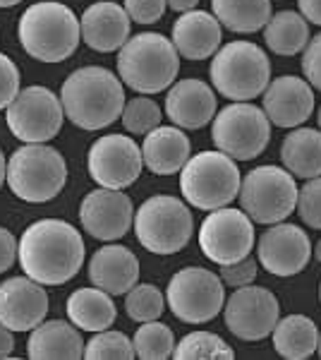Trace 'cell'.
Returning <instances> with one entry per match:
<instances>
[{
  "instance_id": "cell-1",
  "label": "cell",
  "mask_w": 321,
  "mask_h": 360,
  "mask_svg": "<svg viewBox=\"0 0 321 360\" xmlns=\"http://www.w3.org/2000/svg\"><path fill=\"white\" fill-rule=\"evenodd\" d=\"M84 255V238L72 224L60 219L32 224L17 243V257L25 274L44 286H63L77 276Z\"/></svg>"
},
{
  "instance_id": "cell-2",
  "label": "cell",
  "mask_w": 321,
  "mask_h": 360,
  "mask_svg": "<svg viewBox=\"0 0 321 360\" xmlns=\"http://www.w3.org/2000/svg\"><path fill=\"white\" fill-rule=\"evenodd\" d=\"M60 103L70 123L94 132L113 125L127 101L118 75L106 68L86 65L74 70L63 82Z\"/></svg>"
},
{
  "instance_id": "cell-3",
  "label": "cell",
  "mask_w": 321,
  "mask_h": 360,
  "mask_svg": "<svg viewBox=\"0 0 321 360\" xmlns=\"http://www.w3.org/2000/svg\"><path fill=\"white\" fill-rule=\"evenodd\" d=\"M20 44L41 63H63L77 51L81 41L79 20L65 3H34L20 17Z\"/></svg>"
},
{
  "instance_id": "cell-4",
  "label": "cell",
  "mask_w": 321,
  "mask_h": 360,
  "mask_svg": "<svg viewBox=\"0 0 321 360\" xmlns=\"http://www.w3.org/2000/svg\"><path fill=\"white\" fill-rule=\"evenodd\" d=\"M178 72L180 53L163 34H137L118 53V77L137 94H159L175 82Z\"/></svg>"
},
{
  "instance_id": "cell-5",
  "label": "cell",
  "mask_w": 321,
  "mask_h": 360,
  "mask_svg": "<svg viewBox=\"0 0 321 360\" xmlns=\"http://www.w3.org/2000/svg\"><path fill=\"white\" fill-rule=\"evenodd\" d=\"M209 75L221 96L230 101H252L264 94L271 82V63L256 44L232 41L216 51Z\"/></svg>"
},
{
  "instance_id": "cell-6",
  "label": "cell",
  "mask_w": 321,
  "mask_h": 360,
  "mask_svg": "<svg viewBox=\"0 0 321 360\" xmlns=\"http://www.w3.org/2000/svg\"><path fill=\"white\" fill-rule=\"evenodd\" d=\"M240 168L223 152H202L190 156L180 171V193L202 212L228 207L240 195Z\"/></svg>"
},
{
  "instance_id": "cell-7",
  "label": "cell",
  "mask_w": 321,
  "mask_h": 360,
  "mask_svg": "<svg viewBox=\"0 0 321 360\" xmlns=\"http://www.w3.org/2000/svg\"><path fill=\"white\" fill-rule=\"evenodd\" d=\"M5 180L20 200L32 205L51 202L67 183L65 156L48 144H25L10 156Z\"/></svg>"
},
{
  "instance_id": "cell-8",
  "label": "cell",
  "mask_w": 321,
  "mask_h": 360,
  "mask_svg": "<svg viewBox=\"0 0 321 360\" xmlns=\"http://www.w3.org/2000/svg\"><path fill=\"white\" fill-rule=\"evenodd\" d=\"M134 236L144 250L154 255H175L190 243L195 221L183 200L156 195L134 212Z\"/></svg>"
},
{
  "instance_id": "cell-9",
  "label": "cell",
  "mask_w": 321,
  "mask_h": 360,
  "mask_svg": "<svg viewBox=\"0 0 321 360\" xmlns=\"http://www.w3.org/2000/svg\"><path fill=\"white\" fill-rule=\"evenodd\" d=\"M295 176L281 166H256L240 183V207L254 224H281L297 207Z\"/></svg>"
},
{
  "instance_id": "cell-10",
  "label": "cell",
  "mask_w": 321,
  "mask_h": 360,
  "mask_svg": "<svg viewBox=\"0 0 321 360\" xmlns=\"http://www.w3.org/2000/svg\"><path fill=\"white\" fill-rule=\"evenodd\" d=\"M211 139L218 152L228 154L230 159L252 161L266 149L271 139V123L254 103L232 101L214 115Z\"/></svg>"
},
{
  "instance_id": "cell-11",
  "label": "cell",
  "mask_w": 321,
  "mask_h": 360,
  "mask_svg": "<svg viewBox=\"0 0 321 360\" xmlns=\"http://www.w3.org/2000/svg\"><path fill=\"white\" fill-rule=\"evenodd\" d=\"M171 312L185 324H204L218 317L225 305V288L218 274L202 266H185L173 274L166 291Z\"/></svg>"
},
{
  "instance_id": "cell-12",
  "label": "cell",
  "mask_w": 321,
  "mask_h": 360,
  "mask_svg": "<svg viewBox=\"0 0 321 360\" xmlns=\"http://www.w3.org/2000/svg\"><path fill=\"white\" fill-rule=\"evenodd\" d=\"M63 118L65 111L60 96L39 84L20 89L15 101L5 108L10 132L25 144H46L53 139L60 132Z\"/></svg>"
},
{
  "instance_id": "cell-13",
  "label": "cell",
  "mask_w": 321,
  "mask_h": 360,
  "mask_svg": "<svg viewBox=\"0 0 321 360\" xmlns=\"http://www.w3.org/2000/svg\"><path fill=\"white\" fill-rule=\"evenodd\" d=\"M199 248L216 264L237 262L254 248V221L242 209H214L199 229Z\"/></svg>"
},
{
  "instance_id": "cell-14",
  "label": "cell",
  "mask_w": 321,
  "mask_h": 360,
  "mask_svg": "<svg viewBox=\"0 0 321 360\" xmlns=\"http://www.w3.org/2000/svg\"><path fill=\"white\" fill-rule=\"evenodd\" d=\"M89 176L98 188L125 190L139 178L144 168L142 149L132 137L122 135H103L98 137L89 149Z\"/></svg>"
},
{
  "instance_id": "cell-15",
  "label": "cell",
  "mask_w": 321,
  "mask_h": 360,
  "mask_svg": "<svg viewBox=\"0 0 321 360\" xmlns=\"http://www.w3.org/2000/svg\"><path fill=\"white\" fill-rule=\"evenodd\" d=\"M225 327L232 336L242 341H261L271 336L281 317V303L268 288L261 286H242L225 300Z\"/></svg>"
},
{
  "instance_id": "cell-16",
  "label": "cell",
  "mask_w": 321,
  "mask_h": 360,
  "mask_svg": "<svg viewBox=\"0 0 321 360\" xmlns=\"http://www.w3.org/2000/svg\"><path fill=\"white\" fill-rule=\"evenodd\" d=\"M256 257H259V264L273 276L300 274L312 257V240L300 226L285 221L273 224L261 233Z\"/></svg>"
},
{
  "instance_id": "cell-17",
  "label": "cell",
  "mask_w": 321,
  "mask_h": 360,
  "mask_svg": "<svg viewBox=\"0 0 321 360\" xmlns=\"http://www.w3.org/2000/svg\"><path fill=\"white\" fill-rule=\"evenodd\" d=\"M79 221L81 229L96 240H118L134 224L132 200L122 190L98 188L81 200Z\"/></svg>"
},
{
  "instance_id": "cell-18",
  "label": "cell",
  "mask_w": 321,
  "mask_h": 360,
  "mask_svg": "<svg viewBox=\"0 0 321 360\" xmlns=\"http://www.w3.org/2000/svg\"><path fill=\"white\" fill-rule=\"evenodd\" d=\"M48 293L29 276H13L0 283V324L13 332H32L46 319Z\"/></svg>"
},
{
  "instance_id": "cell-19",
  "label": "cell",
  "mask_w": 321,
  "mask_h": 360,
  "mask_svg": "<svg viewBox=\"0 0 321 360\" xmlns=\"http://www.w3.org/2000/svg\"><path fill=\"white\" fill-rule=\"evenodd\" d=\"M264 108L268 123L276 127H300L314 111V89L307 79L281 75L264 89Z\"/></svg>"
},
{
  "instance_id": "cell-20",
  "label": "cell",
  "mask_w": 321,
  "mask_h": 360,
  "mask_svg": "<svg viewBox=\"0 0 321 360\" xmlns=\"http://www.w3.org/2000/svg\"><path fill=\"white\" fill-rule=\"evenodd\" d=\"M166 115L180 130H199L216 115V94L202 79H180L166 96Z\"/></svg>"
},
{
  "instance_id": "cell-21",
  "label": "cell",
  "mask_w": 321,
  "mask_h": 360,
  "mask_svg": "<svg viewBox=\"0 0 321 360\" xmlns=\"http://www.w3.org/2000/svg\"><path fill=\"white\" fill-rule=\"evenodd\" d=\"M130 15L125 13L122 5L101 0V3L86 8L84 15H81V39L89 49L98 51V53L120 51L130 39Z\"/></svg>"
},
{
  "instance_id": "cell-22",
  "label": "cell",
  "mask_w": 321,
  "mask_h": 360,
  "mask_svg": "<svg viewBox=\"0 0 321 360\" xmlns=\"http://www.w3.org/2000/svg\"><path fill=\"white\" fill-rule=\"evenodd\" d=\"M171 41L175 51L188 60H207L216 56L223 41V29L211 13L190 10L175 20Z\"/></svg>"
},
{
  "instance_id": "cell-23",
  "label": "cell",
  "mask_w": 321,
  "mask_h": 360,
  "mask_svg": "<svg viewBox=\"0 0 321 360\" xmlns=\"http://www.w3.org/2000/svg\"><path fill=\"white\" fill-rule=\"evenodd\" d=\"M89 278L96 288L122 295L139 281V259L130 248L103 245L89 259Z\"/></svg>"
},
{
  "instance_id": "cell-24",
  "label": "cell",
  "mask_w": 321,
  "mask_h": 360,
  "mask_svg": "<svg viewBox=\"0 0 321 360\" xmlns=\"http://www.w3.org/2000/svg\"><path fill=\"white\" fill-rule=\"evenodd\" d=\"M190 139L180 127L159 125L144 135L142 159L144 166L156 176H173L190 161Z\"/></svg>"
},
{
  "instance_id": "cell-25",
  "label": "cell",
  "mask_w": 321,
  "mask_h": 360,
  "mask_svg": "<svg viewBox=\"0 0 321 360\" xmlns=\"http://www.w3.org/2000/svg\"><path fill=\"white\" fill-rule=\"evenodd\" d=\"M27 353L34 360H79L84 358V341L79 329L65 319H44L37 329H32Z\"/></svg>"
},
{
  "instance_id": "cell-26",
  "label": "cell",
  "mask_w": 321,
  "mask_h": 360,
  "mask_svg": "<svg viewBox=\"0 0 321 360\" xmlns=\"http://www.w3.org/2000/svg\"><path fill=\"white\" fill-rule=\"evenodd\" d=\"M281 159L285 171L295 178H319L321 176V130L314 127H293L283 139Z\"/></svg>"
},
{
  "instance_id": "cell-27",
  "label": "cell",
  "mask_w": 321,
  "mask_h": 360,
  "mask_svg": "<svg viewBox=\"0 0 321 360\" xmlns=\"http://www.w3.org/2000/svg\"><path fill=\"white\" fill-rule=\"evenodd\" d=\"M115 303L103 288H79L67 298V317L77 329L103 332L115 322Z\"/></svg>"
},
{
  "instance_id": "cell-28",
  "label": "cell",
  "mask_w": 321,
  "mask_h": 360,
  "mask_svg": "<svg viewBox=\"0 0 321 360\" xmlns=\"http://www.w3.org/2000/svg\"><path fill=\"white\" fill-rule=\"evenodd\" d=\"M273 348L288 360H305L319 348V329L305 315H288L278 319L271 332Z\"/></svg>"
},
{
  "instance_id": "cell-29",
  "label": "cell",
  "mask_w": 321,
  "mask_h": 360,
  "mask_svg": "<svg viewBox=\"0 0 321 360\" xmlns=\"http://www.w3.org/2000/svg\"><path fill=\"white\" fill-rule=\"evenodd\" d=\"M264 41L276 56L302 53L309 44V22L295 10H281L266 22Z\"/></svg>"
},
{
  "instance_id": "cell-30",
  "label": "cell",
  "mask_w": 321,
  "mask_h": 360,
  "mask_svg": "<svg viewBox=\"0 0 321 360\" xmlns=\"http://www.w3.org/2000/svg\"><path fill=\"white\" fill-rule=\"evenodd\" d=\"M214 17L235 34H252L271 20V0H211Z\"/></svg>"
},
{
  "instance_id": "cell-31",
  "label": "cell",
  "mask_w": 321,
  "mask_h": 360,
  "mask_svg": "<svg viewBox=\"0 0 321 360\" xmlns=\"http://www.w3.org/2000/svg\"><path fill=\"white\" fill-rule=\"evenodd\" d=\"M134 356L142 360H166L175 351L173 329L163 322H142V327L134 332Z\"/></svg>"
},
{
  "instance_id": "cell-32",
  "label": "cell",
  "mask_w": 321,
  "mask_h": 360,
  "mask_svg": "<svg viewBox=\"0 0 321 360\" xmlns=\"http://www.w3.org/2000/svg\"><path fill=\"white\" fill-rule=\"evenodd\" d=\"M173 358L178 360H232V348L211 332H192L175 344Z\"/></svg>"
},
{
  "instance_id": "cell-33",
  "label": "cell",
  "mask_w": 321,
  "mask_h": 360,
  "mask_svg": "<svg viewBox=\"0 0 321 360\" xmlns=\"http://www.w3.org/2000/svg\"><path fill=\"white\" fill-rule=\"evenodd\" d=\"M163 310H166V298L154 283H137L127 291L125 312L134 322H154L163 315Z\"/></svg>"
},
{
  "instance_id": "cell-34",
  "label": "cell",
  "mask_w": 321,
  "mask_h": 360,
  "mask_svg": "<svg viewBox=\"0 0 321 360\" xmlns=\"http://www.w3.org/2000/svg\"><path fill=\"white\" fill-rule=\"evenodd\" d=\"M122 127H125L130 135H147L154 127L161 125V106L149 96H137L132 101L125 103L122 108Z\"/></svg>"
},
{
  "instance_id": "cell-35",
  "label": "cell",
  "mask_w": 321,
  "mask_h": 360,
  "mask_svg": "<svg viewBox=\"0 0 321 360\" xmlns=\"http://www.w3.org/2000/svg\"><path fill=\"white\" fill-rule=\"evenodd\" d=\"M84 358L89 360H132L134 344L122 332H113V329H103L96 332L94 339L84 346Z\"/></svg>"
},
{
  "instance_id": "cell-36",
  "label": "cell",
  "mask_w": 321,
  "mask_h": 360,
  "mask_svg": "<svg viewBox=\"0 0 321 360\" xmlns=\"http://www.w3.org/2000/svg\"><path fill=\"white\" fill-rule=\"evenodd\" d=\"M297 214L309 229L321 231V176L309 178L297 193Z\"/></svg>"
},
{
  "instance_id": "cell-37",
  "label": "cell",
  "mask_w": 321,
  "mask_h": 360,
  "mask_svg": "<svg viewBox=\"0 0 321 360\" xmlns=\"http://www.w3.org/2000/svg\"><path fill=\"white\" fill-rule=\"evenodd\" d=\"M256 271H259V262L247 255V257L237 259V262L221 264V281H223V286L242 288V286H249V283L254 281Z\"/></svg>"
},
{
  "instance_id": "cell-38",
  "label": "cell",
  "mask_w": 321,
  "mask_h": 360,
  "mask_svg": "<svg viewBox=\"0 0 321 360\" xmlns=\"http://www.w3.org/2000/svg\"><path fill=\"white\" fill-rule=\"evenodd\" d=\"M122 8H125L130 20L137 22V25H154L166 13L168 3L166 0H125Z\"/></svg>"
},
{
  "instance_id": "cell-39",
  "label": "cell",
  "mask_w": 321,
  "mask_h": 360,
  "mask_svg": "<svg viewBox=\"0 0 321 360\" xmlns=\"http://www.w3.org/2000/svg\"><path fill=\"white\" fill-rule=\"evenodd\" d=\"M20 94V70L8 56L0 53V111L8 108Z\"/></svg>"
},
{
  "instance_id": "cell-40",
  "label": "cell",
  "mask_w": 321,
  "mask_h": 360,
  "mask_svg": "<svg viewBox=\"0 0 321 360\" xmlns=\"http://www.w3.org/2000/svg\"><path fill=\"white\" fill-rule=\"evenodd\" d=\"M302 72H305L307 82L314 89L321 91V34L314 39H309L305 46V53H302Z\"/></svg>"
},
{
  "instance_id": "cell-41",
  "label": "cell",
  "mask_w": 321,
  "mask_h": 360,
  "mask_svg": "<svg viewBox=\"0 0 321 360\" xmlns=\"http://www.w3.org/2000/svg\"><path fill=\"white\" fill-rule=\"evenodd\" d=\"M17 259V240L8 229L0 226V274L8 271Z\"/></svg>"
},
{
  "instance_id": "cell-42",
  "label": "cell",
  "mask_w": 321,
  "mask_h": 360,
  "mask_svg": "<svg viewBox=\"0 0 321 360\" xmlns=\"http://www.w3.org/2000/svg\"><path fill=\"white\" fill-rule=\"evenodd\" d=\"M297 8L307 22L321 27V0H297Z\"/></svg>"
},
{
  "instance_id": "cell-43",
  "label": "cell",
  "mask_w": 321,
  "mask_h": 360,
  "mask_svg": "<svg viewBox=\"0 0 321 360\" xmlns=\"http://www.w3.org/2000/svg\"><path fill=\"white\" fill-rule=\"evenodd\" d=\"M13 348H15L13 329H8V327H3V324H0V360L13 356Z\"/></svg>"
},
{
  "instance_id": "cell-44",
  "label": "cell",
  "mask_w": 321,
  "mask_h": 360,
  "mask_svg": "<svg viewBox=\"0 0 321 360\" xmlns=\"http://www.w3.org/2000/svg\"><path fill=\"white\" fill-rule=\"evenodd\" d=\"M166 3H168V8L175 10V13H190V10L197 8L199 0H166Z\"/></svg>"
},
{
  "instance_id": "cell-45",
  "label": "cell",
  "mask_w": 321,
  "mask_h": 360,
  "mask_svg": "<svg viewBox=\"0 0 321 360\" xmlns=\"http://www.w3.org/2000/svg\"><path fill=\"white\" fill-rule=\"evenodd\" d=\"M5 176H8V161H5V154L0 152V188L5 183Z\"/></svg>"
},
{
  "instance_id": "cell-46",
  "label": "cell",
  "mask_w": 321,
  "mask_h": 360,
  "mask_svg": "<svg viewBox=\"0 0 321 360\" xmlns=\"http://www.w3.org/2000/svg\"><path fill=\"white\" fill-rule=\"evenodd\" d=\"M17 3H22V0H0V8H13Z\"/></svg>"
},
{
  "instance_id": "cell-47",
  "label": "cell",
  "mask_w": 321,
  "mask_h": 360,
  "mask_svg": "<svg viewBox=\"0 0 321 360\" xmlns=\"http://www.w3.org/2000/svg\"><path fill=\"white\" fill-rule=\"evenodd\" d=\"M314 252H317V259H319V262H321V240L317 243V250H314Z\"/></svg>"
},
{
  "instance_id": "cell-48",
  "label": "cell",
  "mask_w": 321,
  "mask_h": 360,
  "mask_svg": "<svg viewBox=\"0 0 321 360\" xmlns=\"http://www.w3.org/2000/svg\"><path fill=\"white\" fill-rule=\"evenodd\" d=\"M317 120H319V130H321V108H319V115H317Z\"/></svg>"
},
{
  "instance_id": "cell-49",
  "label": "cell",
  "mask_w": 321,
  "mask_h": 360,
  "mask_svg": "<svg viewBox=\"0 0 321 360\" xmlns=\"http://www.w3.org/2000/svg\"><path fill=\"white\" fill-rule=\"evenodd\" d=\"M317 351H319V356H321V334H319V348H317Z\"/></svg>"
},
{
  "instance_id": "cell-50",
  "label": "cell",
  "mask_w": 321,
  "mask_h": 360,
  "mask_svg": "<svg viewBox=\"0 0 321 360\" xmlns=\"http://www.w3.org/2000/svg\"><path fill=\"white\" fill-rule=\"evenodd\" d=\"M319 300H321V283H319Z\"/></svg>"
}]
</instances>
